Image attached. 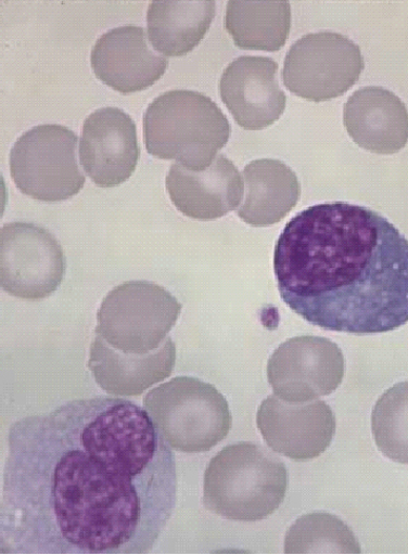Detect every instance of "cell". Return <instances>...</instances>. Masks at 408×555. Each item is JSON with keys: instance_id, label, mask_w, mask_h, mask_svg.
I'll return each instance as SVG.
<instances>
[{"instance_id": "obj_14", "label": "cell", "mask_w": 408, "mask_h": 555, "mask_svg": "<svg viewBox=\"0 0 408 555\" xmlns=\"http://www.w3.org/2000/svg\"><path fill=\"white\" fill-rule=\"evenodd\" d=\"M168 64V59L149 47L146 30L138 26L109 30L91 51V67L97 78L124 94L154 86L167 72Z\"/></svg>"}, {"instance_id": "obj_21", "label": "cell", "mask_w": 408, "mask_h": 555, "mask_svg": "<svg viewBox=\"0 0 408 555\" xmlns=\"http://www.w3.org/2000/svg\"><path fill=\"white\" fill-rule=\"evenodd\" d=\"M288 554H359L354 531L330 513H311L299 518L284 539Z\"/></svg>"}, {"instance_id": "obj_22", "label": "cell", "mask_w": 408, "mask_h": 555, "mask_svg": "<svg viewBox=\"0 0 408 555\" xmlns=\"http://www.w3.org/2000/svg\"><path fill=\"white\" fill-rule=\"evenodd\" d=\"M372 430L382 455L408 464V382L385 390L372 413Z\"/></svg>"}, {"instance_id": "obj_6", "label": "cell", "mask_w": 408, "mask_h": 555, "mask_svg": "<svg viewBox=\"0 0 408 555\" xmlns=\"http://www.w3.org/2000/svg\"><path fill=\"white\" fill-rule=\"evenodd\" d=\"M181 308L165 287L149 281H129L102 300L95 335L117 351L150 354L166 343Z\"/></svg>"}, {"instance_id": "obj_18", "label": "cell", "mask_w": 408, "mask_h": 555, "mask_svg": "<svg viewBox=\"0 0 408 555\" xmlns=\"http://www.w3.org/2000/svg\"><path fill=\"white\" fill-rule=\"evenodd\" d=\"M244 199L238 216L253 228L280 222L296 207L301 183L295 172L278 159H257L243 170Z\"/></svg>"}, {"instance_id": "obj_2", "label": "cell", "mask_w": 408, "mask_h": 555, "mask_svg": "<svg viewBox=\"0 0 408 555\" xmlns=\"http://www.w3.org/2000/svg\"><path fill=\"white\" fill-rule=\"evenodd\" d=\"M273 267L284 304L324 331L369 336L408 323V240L371 209L302 211L279 236Z\"/></svg>"}, {"instance_id": "obj_19", "label": "cell", "mask_w": 408, "mask_h": 555, "mask_svg": "<svg viewBox=\"0 0 408 555\" xmlns=\"http://www.w3.org/2000/svg\"><path fill=\"white\" fill-rule=\"evenodd\" d=\"M215 0H153L148 11L150 43L166 56L192 52L207 35Z\"/></svg>"}, {"instance_id": "obj_5", "label": "cell", "mask_w": 408, "mask_h": 555, "mask_svg": "<svg viewBox=\"0 0 408 555\" xmlns=\"http://www.w3.org/2000/svg\"><path fill=\"white\" fill-rule=\"evenodd\" d=\"M144 409L174 449L189 454L206 452L226 439L232 427L229 403L212 384L176 377L153 388Z\"/></svg>"}, {"instance_id": "obj_20", "label": "cell", "mask_w": 408, "mask_h": 555, "mask_svg": "<svg viewBox=\"0 0 408 555\" xmlns=\"http://www.w3.org/2000/svg\"><path fill=\"white\" fill-rule=\"evenodd\" d=\"M292 25L285 0H230L226 28L243 50L276 52L284 47Z\"/></svg>"}, {"instance_id": "obj_15", "label": "cell", "mask_w": 408, "mask_h": 555, "mask_svg": "<svg viewBox=\"0 0 408 555\" xmlns=\"http://www.w3.org/2000/svg\"><path fill=\"white\" fill-rule=\"evenodd\" d=\"M166 189L176 209L197 220H215L227 216L241 205L244 193L241 175L222 154L212 166L194 171L173 164Z\"/></svg>"}, {"instance_id": "obj_13", "label": "cell", "mask_w": 408, "mask_h": 555, "mask_svg": "<svg viewBox=\"0 0 408 555\" xmlns=\"http://www.w3.org/2000/svg\"><path fill=\"white\" fill-rule=\"evenodd\" d=\"M278 68L270 57L243 55L224 70L219 94L242 129L263 130L283 114L288 99L279 86Z\"/></svg>"}, {"instance_id": "obj_10", "label": "cell", "mask_w": 408, "mask_h": 555, "mask_svg": "<svg viewBox=\"0 0 408 555\" xmlns=\"http://www.w3.org/2000/svg\"><path fill=\"white\" fill-rule=\"evenodd\" d=\"M344 374L341 348L323 337L302 336L284 341L268 363V379L275 395L293 403L332 395Z\"/></svg>"}, {"instance_id": "obj_12", "label": "cell", "mask_w": 408, "mask_h": 555, "mask_svg": "<svg viewBox=\"0 0 408 555\" xmlns=\"http://www.w3.org/2000/svg\"><path fill=\"white\" fill-rule=\"evenodd\" d=\"M140 157L135 120L125 111L105 107L85 121L79 158L88 177L101 189H112L135 173Z\"/></svg>"}, {"instance_id": "obj_16", "label": "cell", "mask_w": 408, "mask_h": 555, "mask_svg": "<svg viewBox=\"0 0 408 555\" xmlns=\"http://www.w3.org/2000/svg\"><path fill=\"white\" fill-rule=\"evenodd\" d=\"M344 126L357 145L380 155L400 152L408 142V111L392 91H356L344 107Z\"/></svg>"}, {"instance_id": "obj_3", "label": "cell", "mask_w": 408, "mask_h": 555, "mask_svg": "<svg viewBox=\"0 0 408 555\" xmlns=\"http://www.w3.org/2000/svg\"><path fill=\"white\" fill-rule=\"evenodd\" d=\"M288 486V468L272 452L239 442L211 461L204 473L203 504L222 519L260 521L280 507Z\"/></svg>"}, {"instance_id": "obj_1", "label": "cell", "mask_w": 408, "mask_h": 555, "mask_svg": "<svg viewBox=\"0 0 408 555\" xmlns=\"http://www.w3.org/2000/svg\"><path fill=\"white\" fill-rule=\"evenodd\" d=\"M8 442L3 554H148L173 517L174 452L129 400L67 402L14 423Z\"/></svg>"}, {"instance_id": "obj_7", "label": "cell", "mask_w": 408, "mask_h": 555, "mask_svg": "<svg viewBox=\"0 0 408 555\" xmlns=\"http://www.w3.org/2000/svg\"><path fill=\"white\" fill-rule=\"evenodd\" d=\"M77 135L58 125L38 126L20 137L10 154L16 189L42 202L71 199L84 190L77 160Z\"/></svg>"}, {"instance_id": "obj_8", "label": "cell", "mask_w": 408, "mask_h": 555, "mask_svg": "<svg viewBox=\"0 0 408 555\" xmlns=\"http://www.w3.org/2000/svg\"><path fill=\"white\" fill-rule=\"evenodd\" d=\"M362 70L359 47L348 37L324 31L297 40L285 56L282 78L292 93L322 102L348 92Z\"/></svg>"}, {"instance_id": "obj_4", "label": "cell", "mask_w": 408, "mask_h": 555, "mask_svg": "<svg viewBox=\"0 0 408 555\" xmlns=\"http://www.w3.org/2000/svg\"><path fill=\"white\" fill-rule=\"evenodd\" d=\"M231 126L226 114L207 95L173 90L153 100L144 114L149 154L199 171L212 166L227 146Z\"/></svg>"}, {"instance_id": "obj_17", "label": "cell", "mask_w": 408, "mask_h": 555, "mask_svg": "<svg viewBox=\"0 0 408 555\" xmlns=\"http://www.w3.org/2000/svg\"><path fill=\"white\" fill-rule=\"evenodd\" d=\"M176 364V345L170 337L157 351L145 356L117 351L95 335L90 347L89 369L95 383L114 397H139L167 379Z\"/></svg>"}, {"instance_id": "obj_9", "label": "cell", "mask_w": 408, "mask_h": 555, "mask_svg": "<svg viewBox=\"0 0 408 555\" xmlns=\"http://www.w3.org/2000/svg\"><path fill=\"white\" fill-rule=\"evenodd\" d=\"M66 274L63 246L46 229L30 222H10L0 232V284L18 299L50 297Z\"/></svg>"}, {"instance_id": "obj_11", "label": "cell", "mask_w": 408, "mask_h": 555, "mask_svg": "<svg viewBox=\"0 0 408 555\" xmlns=\"http://www.w3.org/2000/svg\"><path fill=\"white\" fill-rule=\"evenodd\" d=\"M256 423L264 441L273 451L298 462L323 454L336 430L333 410L324 401L293 403L277 396L262 402Z\"/></svg>"}]
</instances>
